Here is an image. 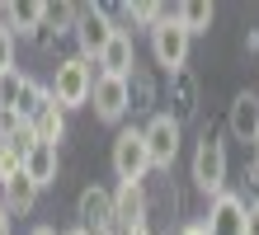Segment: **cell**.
Wrapping results in <instances>:
<instances>
[{
  "label": "cell",
  "instance_id": "6da1fadb",
  "mask_svg": "<svg viewBox=\"0 0 259 235\" xmlns=\"http://www.w3.org/2000/svg\"><path fill=\"white\" fill-rule=\"evenodd\" d=\"M189 179H193V188L203 198H217V193H226V141L217 136V132H203L198 136V146H193V165H189Z\"/></svg>",
  "mask_w": 259,
  "mask_h": 235
},
{
  "label": "cell",
  "instance_id": "7a4b0ae2",
  "mask_svg": "<svg viewBox=\"0 0 259 235\" xmlns=\"http://www.w3.org/2000/svg\"><path fill=\"white\" fill-rule=\"evenodd\" d=\"M52 99L62 113H71V108H85L90 104V89H95V61H85V57H66V61H57V71H52Z\"/></svg>",
  "mask_w": 259,
  "mask_h": 235
},
{
  "label": "cell",
  "instance_id": "3957f363",
  "mask_svg": "<svg viewBox=\"0 0 259 235\" xmlns=\"http://www.w3.org/2000/svg\"><path fill=\"white\" fill-rule=\"evenodd\" d=\"M113 33H118V24L109 19V10H104V5H75V28H71V38H75V47H80L75 57L99 61V52L109 47Z\"/></svg>",
  "mask_w": 259,
  "mask_h": 235
},
{
  "label": "cell",
  "instance_id": "277c9868",
  "mask_svg": "<svg viewBox=\"0 0 259 235\" xmlns=\"http://www.w3.org/2000/svg\"><path fill=\"white\" fill-rule=\"evenodd\" d=\"M189 33L175 24V5H165V19L151 28V57H156V66H165V71H184L189 66Z\"/></svg>",
  "mask_w": 259,
  "mask_h": 235
},
{
  "label": "cell",
  "instance_id": "5b68a950",
  "mask_svg": "<svg viewBox=\"0 0 259 235\" xmlns=\"http://www.w3.org/2000/svg\"><path fill=\"white\" fill-rule=\"evenodd\" d=\"M142 141H146L151 169H170L175 155H179V141H184V127H179L170 113H151V122L142 127Z\"/></svg>",
  "mask_w": 259,
  "mask_h": 235
},
{
  "label": "cell",
  "instance_id": "8992f818",
  "mask_svg": "<svg viewBox=\"0 0 259 235\" xmlns=\"http://www.w3.org/2000/svg\"><path fill=\"white\" fill-rule=\"evenodd\" d=\"M113 174L123 183H142L151 174V155H146V141L142 127H123L113 136Z\"/></svg>",
  "mask_w": 259,
  "mask_h": 235
},
{
  "label": "cell",
  "instance_id": "52a82bcc",
  "mask_svg": "<svg viewBox=\"0 0 259 235\" xmlns=\"http://www.w3.org/2000/svg\"><path fill=\"white\" fill-rule=\"evenodd\" d=\"M75 226L85 235H109L113 230V193L99 183H85L75 198Z\"/></svg>",
  "mask_w": 259,
  "mask_h": 235
},
{
  "label": "cell",
  "instance_id": "ba28073f",
  "mask_svg": "<svg viewBox=\"0 0 259 235\" xmlns=\"http://www.w3.org/2000/svg\"><path fill=\"white\" fill-rule=\"evenodd\" d=\"M90 104H95L99 122H123L127 118V80L123 75H95V89H90Z\"/></svg>",
  "mask_w": 259,
  "mask_h": 235
},
{
  "label": "cell",
  "instance_id": "9c48e42d",
  "mask_svg": "<svg viewBox=\"0 0 259 235\" xmlns=\"http://www.w3.org/2000/svg\"><path fill=\"white\" fill-rule=\"evenodd\" d=\"M207 235H245V198L240 193H217L212 198V207H207Z\"/></svg>",
  "mask_w": 259,
  "mask_h": 235
},
{
  "label": "cell",
  "instance_id": "30bf717a",
  "mask_svg": "<svg viewBox=\"0 0 259 235\" xmlns=\"http://www.w3.org/2000/svg\"><path fill=\"white\" fill-rule=\"evenodd\" d=\"M226 132H231L236 141H250V146H254V136H259V94L254 89H240L236 99H231Z\"/></svg>",
  "mask_w": 259,
  "mask_h": 235
},
{
  "label": "cell",
  "instance_id": "8fae6325",
  "mask_svg": "<svg viewBox=\"0 0 259 235\" xmlns=\"http://www.w3.org/2000/svg\"><path fill=\"white\" fill-rule=\"evenodd\" d=\"M57 169H62L57 146H52V141H33V146H28V155H24V174H28V183L42 193L48 183H57Z\"/></svg>",
  "mask_w": 259,
  "mask_h": 235
},
{
  "label": "cell",
  "instance_id": "7c38bea8",
  "mask_svg": "<svg viewBox=\"0 0 259 235\" xmlns=\"http://www.w3.org/2000/svg\"><path fill=\"white\" fill-rule=\"evenodd\" d=\"M95 66H104V75H132V66H137V42H132V33L127 28H118V33L109 38V47L99 52V61Z\"/></svg>",
  "mask_w": 259,
  "mask_h": 235
},
{
  "label": "cell",
  "instance_id": "4fadbf2b",
  "mask_svg": "<svg viewBox=\"0 0 259 235\" xmlns=\"http://www.w3.org/2000/svg\"><path fill=\"white\" fill-rule=\"evenodd\" d=\"M165 113H170L179 127H184V122L198 113V80H193V71H189V66L170 75V108H165Z\"/></svg>",
  "mask_w": 259,
  "mask_h": 235
},
{
  "label": "cell",
  "instance_id": "5bb4252c",
  "mask_svg": "<svg viewBox=\"0 0 259 235\" xmlns=\"http://www.w3.org/2000/svg\"><path fill=\"white\" fill-rule=\"evenodd\" d=\"M28 132H33V141H52V146L66 136V113L57 108L52 89H48V99H42V104L33 108V118H28Z\"/></svg>",
  "mask_w": 259,
  "mask_h": 235
},
{
  "label": "cell",
  "instance_id": "9a60e30c",
  "mask_svg": "<svg viewBox=\"0 0 259 235\" xmlns=\"http://www.w3.org/2000/svg\"><path fill=\"white\" fill-rule=\"evenodd\" d=\"M0 202L10 207V216H24V212H33V202H38V188L28 183L24 169H14V174L0 179Z\"/></svg>",
  "mask_w": 259,
  "mask_h": 235
},
{
  "label": "cell",
  "instance_id": "2e32d148",
  "mask_svg": "<svg viewBox=\"0 0 259 235\" xmlns=\"http://www.w3.org/2000/svg\"><path fill=\"white\" fill-rule=\"evenodd\" d=\"M5 28L14 38H38V28H42V5L38 0H14V5H5Z\"/></svg>",
  "mask_w": 259,
  "mask_h": 235
},
{
  "label": "cell",
  "instance_id": "e0dca14e",
  "mask_svg": "<svg viewBox=\"0 0 259 235\" xmlns=\"http://www.w3.org/2000/svg\"><path fill=\"white\" fill-rule=\"evenodd\" d=\"M156 80L142 71V66H132V75H127V113H146V108H156Z\"/></svg>",
  "mask_w": 259,
  "mask_h": 235
},
{
  "label": "cell",
  "instance_id": "ac0fdd59",
  "mask_svg": "<svg viewBox=\"0 0 259 235\" xmlns=\"http://www.w3.org/2000/svg\"><path fill=\"white\" fill-rule=\"evenodd\" d=\"M71 28H75V5H42V28H38V38H42V42L66 38Z\"/></svg>",
  "mask_w": 259,
  "mask_h": 235
},
{
  "label": "cell",
  "instance_id": "d6986e66",
  "mask_svg": "<svg viewBox=\"0 0 259 235\" xmlns=\"http://www.w3.org/2000/svg\"><path fill=\"white\" fill-rule=\"evenodd\" d=\"M175 24L184 28V33H207V24H212V5L207 0H184V5H175Z\"/></svg>",
  "mask_w": 259,
  "mask_h": 235
},
{
  "label": "cell",
  "instance_id": "ffe728a7",
  "mask_svg": "<svg viewBox=\"0 0 259 235\" xmlns=\"http://www.w3.org/2000/svg\"><path fill=\"white\" fill-rule=\"evenodd\" d=\"M28 85H33V80H28L19 66L5 71V75H0V108H19V99H24V89H28Z\"/></svg>",
  "mask_w": 259,
  "mask_h": 235
},
{
  "label": "cell",
  "instance_id": "44dd1931",
  "mask_svg": "<svg viewBox=\"0 0 259 235\" xmlns=\"http://www.w3.org/2000/svg\"><path fill=\"white\" fill-rule=\"evenodd\" d=\"M19 136H28V122L14 108H0V141H19Z\"/></svg>",
  "mask_w": 259,
  "mask_h": 235
},
{
  "label": "cell",
  "instance_id": "7402d4cb",
  "mask_svg": "<svg viewBox=\"0 0 259 235\" xmlns=\"http://www.w3.org/2000/svg\"><path fill=\"white\" fill-rule=\"evenodd\" d=\"M127 19L142 24V28H156L165 19V5H127Z\"/></svg>",
  "mask_w": 259,
  "mask_h": 235
},
{
  "label": "cell",
  "instance_id": "603a6c76",
  "mask_svg": "<svg viewBox=\"0 0 259 235\" xmlns=\"http://www.w3.org/2000/svg\"><path fill=\"white\" fill-rule=\"evenodd\" d=\"M14 52H19V38L5 28V19H0V75L14 71Z\"/></svg>",
  "mask_w": 259,
  "mask_h": 235
},
{
  "label": "cell",
  "instance_id": "cb8c5ba5",
  "mask_svg": "<svg viewBox=\"0 0 259 235\" xmlns=\"http://www.w3.org/2000/svg\"><path fill=\"white\" fill-rule=\"evenodd\" d=\"M245 235H259V198L245 202Z\"/></svg>",
  "mask_w": 259,
  "mask_h": 235
},
{
  "label": "cell",
  "instance_id": "d4e9b609",
  "mask_svg": "<svg viewBox=\"0 0 259 235\" xmlns=\"http://www.w3.org/2000/svg\"><path fill=\"white\" fill-rule=\"evenodd\" d=\"M10 226H14V216H10L5 202H0V235H10Z\"/></svg>",
  "mask_w": 259,
  "mask_h": 235
},
{
  "label": "cell",
  "instance_id": "484cf974",
  "mask_svg": "<svg viewBox=\"0 0 259 235\" xmlns=\"http://www.w3.org/2000/svg\"><path fill=\"white\" fill-rule=\"evenodd\" d=\"M179 235H207V226L203 221H189V226H179Z\"/></svg>",
  "mask_w": 259,
  "mask_h": 235
},
{
  "label": "cell",
  "instance_id": "4316f807",
  "mask_svg": "<svg viewBox=\"0 0 259 235\" xmlns=\"http://www.w3.org/2000/svg\"><path fill=\"white\" fill-rule=\"evenodd\" d=\"M245 179H250V188L259 193V160H250V174H245Z\"/></svg>",
  "mask_w": 259,
  "mask_h": 235
},
{
  "label": "cell",
  "instance_id": "83f0119b",
  "mask_svg": "<svg viewBox=\"0 0 259 235\" xmlns=\"http://www.w3.org/2000/svg\"><path fill=\"white\" fill-rule=\"evenodd\" d=\"M28 235H62V230H52V226H33Z\"/></svg>",
  "mask_w": 259,
  "mask_h": 235
},
{
  "label": "cell",
  "instance_id": "f1b7e54d",
  "mask_svg": "<svg viewBox=\"0 0 259 235\" xmlns=\"http://www.w3.org/2000/svg\"><path fill=\"white\" fill-rule=\"evenodd\" d=\"M0 179H5V141H0Z\"/></svg>",
  "mask_w": 259,
  "mask_h": 235
},
{
  "label": "cell",
  "instance_id": "f546056e",
  "mask_svg": "<svg viewBox=\"0 0 259 235\" xmlns=\"http://www.w3.org/2000/svg\"><path fill=\"white\" fill-rule=\"evenodd\" d=\"M62 235H85V230H80V226H71V230H62Z\"/></svg>",
  "mask_w": 259,
  "mask_h": 235
},
{
  "label": "cell",
  "instance_id": "4dcf8cb0",
  "mask_svg": "<svg viewBox=\"0 0 259 235\" xmlns=\"http://www.w3.org/2000/svg\"><path fill=\"white\" fill-rule=\"evenodd\" d=\"M254 160H259V136H254Z\"/></svg>",
  "mask_w": 259,
  "mask_h": 235
}]
</instances>
